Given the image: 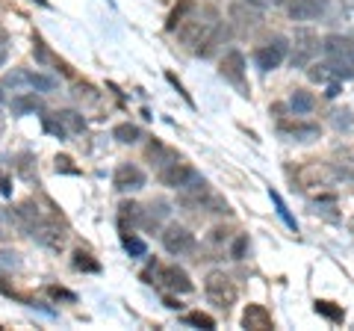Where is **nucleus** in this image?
I'll return each mask as SVG.
<instances>
[{"label": "nucleus", "instance_id": "obj_26", "mask_svg": "<svg viewBox=\"0 0 354 331\" xmlns=\"http://www.w3.org/2000/svg\"><path fill=\"white\" fill-rule=\"evenodd\" d=\"M316 314H322V316H328V319H334V323H342V307H334L330 302H316Z\"/></svg>", "mask_w": 354, "mask_h": 331}, {"label": "nucleus", "instance_id": "obj_35", "mask_svg": "<svg viewBox=\"0 0 354 331\" xmlns=\"http://www.w3.org/2000/svg\"><path fill=\"white\" fill-rule=\"evenodd\" d=\"M3 127H6V121H3V116H0V136H3Z\"/></svg>", "mask_w": 354, "mask_h": 331}, {"label": "nucleus", "instance_id": "obj_2", "mask_svg": "<svg viewBox=\"0 0 354 331\" xmlns=\"http://www.w3.org/2000/svg\"><path fill=\"white\" fill-rule=\"evenodd\" d=\"M30 234L36 242H41L44 249H53V251H59L65 246V240H68V225H65V219L59 216L57 207H48V211L41 213V219L36 225L30 228Z\"/></svg>", "mask_w": 354, "mask_h": 331}, {"label": "nucleus", "instance_id": "obj_31", "mask_svg": "<svg viewBox=\"0 0 354 331\" xmlns=\"http://www.w3.org/2000/svg\"><path fill=\"white\" fill-rule=\"evenodd\" d=\"M334 127H339V130H348L351 127L348 109H337V113H334Z\"/></svg>", "mask_w": 354, "mask_h": 331}, {"label": "nucleus", "instance_id": "obj_21", "mask_svg": "<svg viewBox=\"0 0 354 331\" xmlns=\"http://www.w3.org/2000/svg\"><path fill=\"white\" fill-rule=\"evenodd\" d=\"M113 136H115L118 142H124V145H133V142L142 139V130H139L136 125H118V127L113 130Z\"/></svg>", "mask_w": 354, "mask_h": 331}, {"label": "nucleus", "instance_id": "obj_8", "mask_svg": "<svg viewBox=\"0 0 354 331\" xmlns=\"http://www.w3.org/2000/svg\"><path fill=\"white\" fill-rule=\"evenodd\" d=\"M162 246L169 255L183 258V255H192L195 251V237H192V231H186L183 225H169L162 231Z\"/></svg>", "mask_w": 354, "mask_h": 331}, {"label": "nucleus", "instance_id": "obj_7", "mask_svg": "<svg viewBox=\"0 0 354 331\" xmlns=\"http://www.w3.org/2000/svg\"><path fill=\"white\" fill-rule=\"evenodd\" d=\"M286 48H290V45H286V39L274 36L272 42H266L263 48L254 51V65H257L260 71H274L286 60Z\"/></svg>", "mask_w": 354, "mask_h": 331}, {"label": "nucleus", "instance_id": "obj_3", "mask_svg": "<svg viewBox=\"0 0 354 331\" xmlns=\"http://www.w3.org/2000/svg\"><path fill=\"white\" fill-rule=\"evenodd\" d=\"M204 293H207L209 305H216L218 311H225V314L230 311V307H234L236 296H239L236 284L230 281L225 272H209V275H207V281H204Z\"/></svg>", "mask_w": 354, "mask_h": 331}, {"label": "nucleus", "instance_id": "obj_30", "mask_svg": "<svg viewBox=\"0 0 354 331\" xmlns=\"http://www.w3.org/2000/svg\"><path fill=\"white\" fill-rule=\"evenodd\" d=\"M209 242H213V246H221V242H230V231H225V228H213V234H209Z\"/></svg>", "mask_w": 354, "mask_h": 331}, {"label": "nucleus", "instance_id": "obj_4", "mask_svg": "<svg viewBox=\"0 0 354 331\" xmlns=\"http://www.w3.org/2000/svg\"><path fill=\"white\" fill-rule=\"evenodd\" d=\"M41 125L48 134L53 136H71V134H83L86 127V118L80 113H74V109H59V113H50V116H41Z\"/></svg>", "mask_w": 354, "mask_h": 331}, {"label": "nucleus", "instance_id": "obj_15", "mask_svg": "<svg viewBox=\"0 0 354 331\" xmlns=\"http://www.w3.org/2000/svg\"><path fill=\"white\" fill-rule=\"evenodd\" d=\"M169 204L165 202H151L148 207H139V228H145V231H157L160 222L165 216H169Z\"/></svg>", "mask_w": 354, "mask_h": 331}, {"label": "nucleus", "instance_id": "obj_17", "mask_svg": "<svg viewBox=\"0 0 354 331\" xmlns=\"http://www.w3.org/2000/svg\"><path fill=\"white\" fill-rule=\"evenodd\" d=\"M9 109L12 116H32V113H41V98L36 92H21L9 101Z\"/></svg>", "mask_w": 354, "mask_h": 331}, {"label": "nucleus", "instance_id": "obj_34", "mask_svg": "<svg viewBox=\"0 0 354 331\" xmlns=\"http://www.w3.org/2000/svg\"><path fill=\"white\" fill-rule=\"evenodd\" d=\"M3 219H6V216H3V211H0V237H6V228H3Z\"/></svg>", "mask_w": 354, "mask_h": 331}, {"label": "nucleus", "instance_id": "obj_14", "mask_svg": "<svg viewBox=\"0 0 354 331\" xmlns=\"http://www.w3.org/2000/svg\"><path fill=\"white\" fill-rule=\"evenodd\" d=\"M322 51H325L328 60L354 62V39H348V36H328L322 42Z\"/></svg>", "mask_w": 354, "mask_h": 331}, {"label": "nucleus", "instance_id": "obj_22", "mask_svg": "<svg viewBox=\"0 0 354 331\" xmlns=\"http://www.w3.org/2000/svg\"><path fill=\"white\" fill-rule=\"evenodd\" d=\"M74 269H80V272H101V263L92 260V255L88 251H74Z\"/></svg>", "mask_w": 354, "mask_h": 331}, {"label": "nucleus", "instance_id": "obj_25", "mask_svg": "<svg viewBox=\"0 0 354 331\" xmlns=\"http://www.w3.org/2000/svg\"><path fill=\"white\" fill-rule=\"evenodd\" d=\"M124 249L130 251L133 258H145V251H148L145 242H142L139 237H133V234H124Z\"/></svg>", "mask_w": 354, "mask_h": 331}, {"label": "nucleus", "instance_id": "obj_9", "mask_svg": "<svg viewBox=\"0 0 354 331\" xmlns=\"http://www.w3.org/2000/svg\"><path fill=\"white\" fill-rule=\"evenodd\" d=\"M145 181H148L145 172H142L136 163H121L115 169V175H113V186L118 193H136V190L145 186Z\"/></svg>", "mask_w": 354, "mask_h": 331}, {"label": "nucleus", "instance_id": "obj_13", "mask_svg": "<svg viewBox=\"0 0 354 331\" xmlns=\"http://www.w3.org/2000/svg\"><path fill=\"white\" fill-rule=\"evenodd\" d=\"M328 0H290L286 12H290L292 21H313L319 15H325Z\"/></svg>", "mask_w": 354, "mask_h": 331}, {"label": "nucleus", "instance_id": "obj_29", "mask_svg": "<svg viewBox=\"0 0 354 331\" xmlns=\"http://www.w3.org/2000/svg\"><path fill=\"white\" fill-rule=\"evenodd\" d=\"M186 323L198 325V328H216V319L207 316V314H189V316H186Z\"/></svg>", "mask_w": 354, "mask_h": 331}, {"label": "nucleus", "instance_id": "obj_24", "mask_svg": "<svg viewBox=\"0 0 354 331\" xmlns=\"http://www.w3.org/2000/svg\"><path fill=\"white\" fill-rule=\"evenodd\" d=\"M272 195V202H274V207H278V216L283 219V222H286V228H290V231H298V222H295V219H292V213L290 211H286V204H283V198L278 195V193H269Z\"/></svg>", "mask_w": 354, "mask_h": 331}, {"label": "nucleus", "instance_id": "obj_19", "mask_svg": "<svg viewBox=\"0 0 354 331\" xmlns=\"http://www.w3.org/2000/svg\"><path fill=\"white\" fill-rule=\"evenodd\" d=\"M330 172H334V178H342V181H351L354 184V148L339 151L337 160L330 163Z\"/></svg>", "mask_w": 354, "mask_h": 331}, {"label": "nucleus", "instance_id": "obj_11", "mask_svg": "<svg viewBox=\"0 0 354 331\" xmlns=\"http://www.w3.org/2000/svg\"><path fill=\"white\" fill-rule=\"evenodd\" d=\"M292 48H295L292 51V65L301 69V65H307L310 60H313V53L319 51V39L313 36V30H298Z\"/></svg>", "mask_w": 354, "mask_h": 331}, {"label": "nucleus", "instance_id": "obj_33", "mask_svg": "<svg viewBox=\"0 0 354 331\" xmlns=\"http://www.w3.org/2000/svg\"><path fill=\"white\" fill-rule=\"evenodd\" d=\"M6 57H9V48H6V36L0 33V65L6 62Z\"/></svg>", "mask_w": 354, "mask_h": 331}, {"label": "nucleus", "instance_id": "obj_23", "mask_svg": "<svg viewBox=\"0 0 354 331\" xmlns=\"http://www.w3.org/2000/svg\"><path fill=\"white\" fill-rule=\"evenodd\" d=\"M234 18H236L239 30H251V27L260 24V12H254V9H248V15H245V12H242V6H236L234 9Z\"/></svg>", "mask_w": 354, "mask_h": 331}, {"label": "nucleus", "instance_id": "obj_18", "mask_svg": "<svg viewBox=\"0 0 354 331\" xmlns=\"http://www.w3.org/2000/svg\"><path fill=\"white\" fill-rule=\"evenodd\" d=\"M242 325L254 331H266V328H272V314L263 305H248L245 314H242Z\"/></svg>", "mask_w": 354, "mask_h": 331}, {"label": "nucleus", "instance_id": "obj_12", "mask_svg": "<svg viewBox=\"0 0 354 331\" xmlns=\"http://www.w3.org/2000/svg\"><path fill=\"white\" fill-rule=\"evenodd\" d=\"M221 77L230 80L236 89L245 92V57L239 51H230L225 60H221Z\"/></svg>", "mask_w": 354, "mask_h": 331}, {"label": "nucleus", "instance_id": "obj_28", "mask_svg": "<svg viewBox=\"0 0 354 331\" xmlns=\"http://www.w3.org/2000/svg\"><path fill=\"white\" fill-rule=\"evenodd\" d=\"M18 269V255L15 251H0V272H12Z\"/></svg>", "mask_w": 354, "mask_h": 331}, {"label": "nucleus", "instance_id": "obj_16", "mask_svg": "<svg viewBox=\"0 0 354 331\" xmlns=\"http://www.w3.org/2000/svg\"><path fill=\"white\" fill-rule=\"evenodd\" d=\"M278 130H281V136H286V139H298V142H313V139L319 136V125H301V121H292V125L281 121Z\"/></svg>", "mask_w": 354, "mask_h": 331}, {"label": "nucleus", "instance_id": "obj_5", "mask_svg": "<svg viewBox=\"0 0 354 331\" xmlns=\"http://www.w3.org/2000/svg\"><path fill=\"white\" fill-rule=\"evenodd\" d=\"M3 86H9L12 92H18L21 86H30V89H39V92H50L57 89V80L48 74H39V71H27V69H18V71H9Z\"/></svg>", "mask_w": 354, "mask_h": 331}, {"label": "nucleus", "instance_id": "obj_10", "mask_svg": "<svg viewBox=\"0 0 354 331\" xmlns=\"http://www.w3.org/2000/svg\"><path fill=\"white\" fill-rule=\"evenodd\" d=\"M310 77H313L316 83H325V80H351V77H354V62L328 60L322 65H313V69H310Z\"/></svg>", "mask_w": 354, "mask_h": 331}, {"label": "nucleus", "instance_id": "obj_36", "mask_svg": "<svg viewBox=\"0 0 354 331\" xmlns=\"http://www.w3.org/2000/svg\"><path fill=\"white\" fill-rule=\"evenodd\" d=\"M0 101H3V92H0Z\"/></svg>", "mask_w": 354, "mask_h": 331}, {"label": "nucleus", "instance_id": "obj_27", "mask_svg": "<svg viewBox=\"0 0 354 331\" xmlns=\"http://www.w3.org/2000/svg\"><path fill=\"white\" fill-rule=\"evenodd\" d=\"M245 251H248V237H245V234H239V237L234 240V246H230V258H234V260H242V258H245Z\"/></svg>", "mask_w": 354, "mask_h": 331}, {"label": "nucleus", "instance_id": "obj_20", "mask_svg": "<svg viewBox=\"0 0 354 331\" xmlns=\"http://www.w3.org/2000/svg\"><path fill=\"white\" fill-rule=\"evenodd\" d=\"M313 107H316V98L304 92V89H295L292 98H290V109L295 116H307V113H313Z\"/></svg>", "mask_w": 354, "mask_h": 331}, {"label": "nucleus", "instance_id": "obj_32", "mask_svg": "<svg viewBox=\"0 0 354 331\" xmlns=\"http://www.w3.org/2000/svg\"><path fill=\"white\" fill-rule=\"evenodd\" d=\"M59 169H62V172H68V175H77V169L71 166L68 157H59V160H57V172H59Z\"/></svg>", "mask_w": 354, "mask_h": 331}, {"label": "nucleus", "instance_id": "obj_1", "mask_svg": "<svg viewBox=\"0 0 354 331\" xmlns=\"http://www.w3.org/2000/svg\"><path fill=\"white\" fill-rule=\"evenodd\" d=\"M177 36H180V42L186 48H192L195 53H201V57H207V53H213L216 42L221 39V18L213 6H201V9H192L186 12L180 21H177Z\"/></svg>", "mask_w": 354, "mask_h": 331}, {"label": "nucleus", "instance_id": "obj_6", "mask_svg": "<svg viewBox=\"0 0 354 331\" xmlns=\"http://www.w3.org/2000/svg\"><path fill=\"white\" fill-rule=\"evenodd\" d=\"M151 278L160 287H165V290H171V293H192L189 275H186L180 267H160V263H153Z\"/></svg>", "mask_w": 354, "mask_h": 331}]
</instances>
